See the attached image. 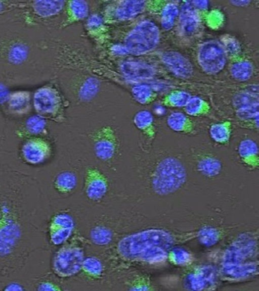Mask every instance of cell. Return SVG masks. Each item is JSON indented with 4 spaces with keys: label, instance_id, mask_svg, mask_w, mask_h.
Listing matches in <instances>:
<instances>
[{
    "label": "cell",
    "instance_id": "obj_1",
    "mask_svg": "<svg viewBox=\"0 0 259 291\" xmlns=\"http://www.w3.org/2000/svg\"><path fill=\"white\" fill-rule=\"evenodd\" d=\"M0 180V276L20 269L32 250L34 205L27 200L22 184Z\"/></svg>",
    "mask_w": 259,
    "mask_h": 291
},
{
    "label": "cell",
    "instance_id": "obj_2",
    "mask_svg": "<svg viewBox=\"0 0 259 291\" xmlns=\"http://www.w3.org/2000/svg\"><path fill=\"white\" fill-rule=\"evenodd\" d=\"M39 48L27 28L0 26V70L10 78L34 79Z\"/></svg>",
    "mask_w": 259,
    "mask_h": 291
},
{
    "label": "cell",
    "instance_id": "obj_3",
    "mask_svg": "<svg viewBox=\"0 0 259 291\" xmlns=\"http://www.w3.org/2000/svg\"><path fill=\"white\" fill-rule=\"evenodd\" d=\"M151 184L158 194L165 195L176 191L185 182V165L179 158L167 155L159 158L153 165Z\"/></svg>",
    "mask_w": 259,
    "mask_h": 291
},
{
    "label": "cell",
    "instance_id": "obj_4",
    "mask_svg": "<svg viewBox=\"0 0 259 291\" xmlns=\"http://www.w3.org/2000/svg\"><path fill=\"white\" fill-rule=\"evenodd\" d=\"M32 100L37 115L56 122L64 121V100L56 87L51 84L40 87L34 92Z\"/></svg>",
    "mask_w": 259,
    "mask_h": 291
},
{
    "label": "cell",
    "instance_id": "obj_5",
    "mask_svg": "<svg viewBox=\"0 0 259 291\" xmlns=\"http://www.w3.org/2000/svg\"><path fill=\"white\" fill-rule=\"evenodd\" d=\"M159 30L153 22L145 20L128 33L124 47L128 53L135 55L146 54L153 50L159 40Z\"/></svg>",
    "mask_w": 259,
    "mask_h": 291
},
{
    "label": "cell",
    "instance_id": "obj_6",
    "mask_svg": "<svg viewBox=\"0 0 259 291\" xmlns=\"http://www.w3.org/2000/svg\"><path fill=\"white\" fill-rule=\"evenodd\" d=\"M84 259L82 250L75 246H64L55 253L52 262L54 273L61 278H68L81 271Z\"/></svg>",
    "mask_w": 259,
    "mask_h": 291
},
{
    "label": "cell",
    "instance_id": "obj_7",
    "mask_svg": "<svg viewBox=\"0 0 259 291\" xmlns=\"http://www.w3.org/2000/svg\"><path fill=\"white\" fill-rule=\"evenodd\" d=\"M93 149L96 157L104 162L113 160L118 153L119 141L113 127L104 125L91 135Z\"/></svg>",
    "mask_w": 259,
    "mask_h": 291
},
{
    "label": "cell",
    "instance_id": "obj_8",
    "mask_svg": "<svg viewBox=\"0 0 259 291\" xmlns=\"http://www.w3.org/2000/svg\"><path fill=\"white\" fill-rule=\"evenodd\" d=\"M198 60L207 73L216 74L221 71L226 63V54L221 44L214 41L204 43L200 47Z\"/></svg>",
    "mask_w": 259,
    "mask_h": 291
},
{
    "label": "cell",
    "instance_id": "obj_9",
    "mask_svg": "<svg viewBox=\"0 0 259 291\" xmlns=\"http://www.w3.org/2000/svg\"><path fill=\"white\" fill-rule=\"evenodd\" d=\"M20 153L25 162L29 165H36L44 163L51 157L52 149L47 140L34 137L24 142Z\"/></svg>",
    "mask_w": 259,
    "mask_h": 291
},
{
    "label": "cell",
    "instance_id": "obj_10",
    "mask_svg": "<svg viewBox=\"0 0 259 291\" xmlns=\"http://www.w3.org/2000/svg\"><path fill=\"white\" fill-rule=\"evenodd\" d=\"M83 189L88 199L93 202L103 199L109 189V182L106 175L99 169L90 167L85 171Z\"/></svg>",
    "mask_w": 259,
    "mask_h": 291
},
{
    "label": "cell",
    "instance_id": "obj_11",
    "mask_svg": "<svg viewBox=\"0 0 259 291\" xmlns=\"http://www.w3.org/2000/svg\"><path fill=\"white\" fill-rule=\"evenodd\" d=\"M62 1H27L24 10L34 18L44 20L53 17L61 13L65 6Z\"/></svg>",
    "mask_w": 259,
    "mask_h": 291
},
{
    "label": "cell",
    "instance_id": "obj_12",
    "mask_svg": "<svg viewBox=\"0 0 259 291\" xmlns=\"http://www.w3.org/2000/svg\"><path fill=\"white\" fill-rule=\"evenodd\" d=\"M5 104L7 111L12 115H26L31 109V93L27 90H17L10 92Z\"/></svg>",
    "mask_w": 259,
    "mask_h": 291
},
{
    "label": "cell",
    "instance_id": "obj_13",
    "mask_svg": "<svg viewBox=\"0 0 259 291\" xmlns=\"http://www.w3.org/2000/svg\"><path fill=\"white\" fill-rule=\"evenodd\" d=\"M162 60L164 65L175 75L182 77H190L193 72L190 62L179 53L168 51L162 55Z\"/></svg>",
    "mask_w": 259,
    "mask_h": 291
},
{
    "label": "cell",
    "instance_id": "obj_14",
    "mask_svg": "<svg viewBox=\"0 0 259 291\" xmlns=\"http://www.w3.org/2000/svg\"><path fill=\"white\" fill-rule=\"evenodd\" d=\"M146 2L142 1H120L111 9L114 20H126L136 17L144 10Z\"/></svg>",
    "mask_w": 259,
    "mask_h": 291
},
{
    "label": "cell",
    "instance_id": "obj_15",
    "mask_svg": "<svg viewBox=\"0 0 259 291\" xmlns=\"http://www.w3.org/2000/svg\"><path fill=\"white\" fill-rule=\"evenodd\" d=\"M120 69L125 76L134 80L149 79L155 74V70L152 66L139 61L125 62L121 64Z\"/></svg>",
    "mask_w": 259,
    "mask_h": 291
},
{
    "label": "cell",
    "instance_id": "obj_16",
    "mask_svg": "<svg viewBox=\"0 0 259 291\" xmlns=\"http://www.w3.org/2000/svg\"><path fill=\"white\" fill-rule=\"evenodd\" d=\"M195 164L197 170L208 177L215 176L219 174L222 169L221 160L210 153H201L197 155Z\"/></svg>",
    "mask_w": 259,
    "mask_h": 291
},
{
    "label": "cell",
    "instance_id": "obj_17",
    "mask_svg": "<svg viewBox=\"0 0 259 291\" xmlns=\"http://www.w3.org/2000/svg\"><path fill=\"white\" fill-rule=\"evenodd\" d=\"M198 15L192 2H185L182 5L180 14V24L183 33L191 35L198 27Z\"/></svg>",
    "mask_w": 259,
    "mask_h": 291
},
{
    "label": "cell",
    "instance_id": "obj_18",
    "mask_svg": "<svg viewBox=\"0 0 259 291\" xmlns=\"http://www.w3.org/2000/svg\"><path fill=\"white\" fill-rule=\"evenodd\" d=\"M238 154L241 162L247 167L256 168L258 166V150L256 143L250 138H245L239 142Z\"/></svg>",
    "mask_w": 259,
    "mask_h": 291
},
{
    "label": "cell",
    "instance_id": "obj_19",
    "mask_svg": "<svg viewBox=\"0 0 259 291\" xmlns=\"http://www.w3.org/2000/svg\"><path fill=\"white\" fill-rule=\"evenodd\" d=\"M134 125L146 137L152 139L155 135L154 117L150 111L142 110L137 112L133 118Z\"/></svg>",
    "mask_w": 259,
    "mask_h": 291
},
{
    "label": "cell",
    "instance_id": "obj_20",
    "mask_svg": "<svg viewBox=\"0 0 259 291\" xmlns=\"http://www.w3.org/2000/svg\"><path fill=\"white\" fill-rule=\"evenodd\" d=\"M166 124L171 130L180 133H191L194 127L192 121L183 113L174 112L167 117Z\"/></svg>",
    "mask_w": 259,
    "mask_h": 291
},
{
    "label": "cell",
    "instance_id": "obj_21",
    "mask_svg": "<svg viewBox=\"0 0 259 291\" xmlns=\"http://www.w3.org/2000/svg\"><path fill=\"white\" fill-rule=\"evenodd\" d=\"M77 178L76 174L70 171H64L58 174L54 181L55 189L59 193L67 195L71 193L76 188Z\"/></svg>",
    "mask_w": 259,
    "mask_h": 291
},
{
    "label": "cell",
    "instance_id": "obj_22",
    "mask_svg": "<svg viewBox=\"0 0 259 291\" xmlns=\"http://www.w3.org/2000/svg\"><path fill=\"white\" fill-rule=\"evenodd\" d=\"M231 132V123L228 121L214 123L209 129L211 138L216 143L222 145L227 144L229 142Z\"/></svg>",
    "mask_w": 259,
    "mask_h": 291
},
{
    "label": "cell",
    "instance_id": "obj_23",
    "mask_svg": "<svg viewBox=\"0 0 259 291\" xmlns=\"http://www.w3.org/2000/svg\"><path fill=\"white\" fill-rule=\"evenodd\" d=\"M100 82L94 77H89L81 82L77 89V96L82 102H89L98 94Z\"/></svg>",
    "mask_w": 259,
    "mask_h": 291
},
{
    "label": "cell",
    "instance_id": "obj_24",
    "mask_svg": "<svg viewBox=\"0 0 259 291\" xmlns=\"http://www.w3.org/2000/svg\"><path fill=\"white\" fill-rule=\"evenodd\" d=\"M258 104L240 108L237 109L238 118L245 123L248 128L258 129Z\"/></svg>",
    "mask_w": 259,
    "mask_h": 291
},
{
    "label": "cell",
    "instance_id": "obj_25",
    "mask_svg": "<svg viewBox=\"0 0 259 291\" xmlns=\"http://www.w3.org/2000/svg\"><path fill=\"white\" fill-rule=\"evenodd\" d=\"M134 99L141 105L148 104L153 100L155 92L152 86L146 83L135 84L131 89Z\"/></svg>",
    "mask_w": 259,
    "mask_h": 291
},
{
    "label": "cell",
    "instance_id": "obj_26",
    "mask_svg": "<svg viewBox=\"0 0 259 291\" xmlns=\"http://www.w3.org/2000/svg\"><path fill=\"white\" fill-rule=\"evenodd\" d=\"M81 270L88 277L98 279L103 274V266L98 259L94 257H89L84 259Z\"/></svg>",
    "mask_w": 259,
    "mask_h": 291
},
{
    "label": "cell",
    "instance_id": "obj_27",
    "mask_svg": "<svg viewBox=\"0 0 259 291\" xmlns=\"http://www.w3.org/2000/svg\"><path fill=\"white\" fill-rule=\"evenodd\" d=\"M68 8L71 21L81 20L88 15L89 8L88 3L85 1H70L68 5Z\"/></svg>",
    "mask_w": 259,
    "mask_h": 291
},
{
    "label": "cell",
    "instance_id": "obj_28",
    "mask_svg": "<svg viewBox=\"0 0 259 291\" xmlns=\"http://www.w3.org/2000/svg\"><path fill=\"white\" fill-rule=\"evenodd\" d=\"M231 72L236 79L244 81L251 77L253 73V68L250 62L241 61L235 62L232 65Z\"/></svg>",
    "mask_w": 259,
    "mask_h": 291
},
{
    "label": "cell",
    "instance_id": "obj_29",
    "mask_svg": "<svg viewBox=\"0 0 259 291\" xmlns=\"http://www.w3.org/2000/svg\"><path fill=\"white\" fill-rule=\"evenodd\" d=\"M179 14V9L174 4L169 3L163 8L161 13V23L165 30L171 29Z\"/></svg>",
    "mask_w": 259,
    "mask_h": 291
},
{
    "label": "cell",
    "instance_id": "obj_30",
    "mask_svg": "<svg viewBox=\"0 0 259 291\" xmlns=\"http://www.w3.org/2000/svg\"><path fill=\"white\" fill-rule=\"evenodd\" d=\"M49 238L52 244L59 246L65 243L71 236L73 228L54 227L49 228Z\"/></svg>",
    "mask_w": 259,
    "mask_h": 291
},
{
    "label": "cell",
    "instance_id": "obj_31",
    "mask_svg": "<svg viewBox=\"0 0 259 291\" xmlns=\"http://www.w3.org/2000/svg\"><path fill=\"white\" fill-rule=\"evenodd\" d=\"M90 237L95 244L103 246L109 244L112 240L111 231L105 227L97 226L92 229Z\"/></svg>",
    "mask_w": 259,
    "mask_h": 291
},
{
    "label": "cell",
    "instance_id": "obj_32",
    "mask_svg": "<svg viewBox=\"0 0 259 291\" xmlns=\"http://www.w3.org/2000/svg\"><path fill=\"white\" fill-rule=\"evenodd\" d=\"M184 107L185 112L192 116L202 114L207 110V106L205 102L197 96L191 97Z\"/></svg>",
    "mask_w": 259,
    "mask_h": 291
},
{
    "label": "cell",
    "instance_id": "obj_33",
    "mask_svg": "<svg viewBox=\"0 0 259 291\" xmlns=\"http://www.w3.org/2000/svg\"><path fill=\"white\" fill-rule=\"evenodd\" d=\"M190 94L184 91H174L170 92L165 98V103L174 107H185L190 99Z\"/></svg>",
    "mask_w": 259,
    "mask_h": 291
},
{
    "label": "cell",
    "instance_id": "obj_34",
    "mask_svg": "<svg viewBox=\"0 0 259 291\" xmlns=\"http://www.w3.org/2000/svg\"><path fill=\"white\" fill-rule=\"evenodd\" d=\"M25 126L26 129L30 134H41L46 129V119L38 115L32 116L26 120Z\"/></svg>",
    "mask_w": 259,
    "mask_h": 291
},
{
    "label": "cell",
    "instance_id": "obj_35",
    "mask_svg": "<svg viewBox=\"0 0 259 291\" xmlns=\"http://www.w3.org/2000/svg\"><path fill=\"white\" fill-rule=\"evenodd\" d=\"M75 223L73 217L68 213H59L52 218L49 227H62L74 229Z\"/></svg>",
    "mask_w": 259,
    "mask_h": 291
},
{
    "label": "cell",
    "instance_id": "obj_36",
    "mask_svg": "<svg viewBox=\"0 0 259 291\" xmlns=\"http://www.w3.org/2000/svg\"><path fill=\"white\" fill-rule=\"evenodd\" d=\"M27 1H0V15L16 10H22L26 6Z\"/></svg>",
    "mask_w": 259,
    "mask_h": 291
},
{
    "label": "cell",
    "instance_id": "obj_37",
    "mask_svg": "<svg viewBox=\"0 0 259 291\" xmlns=\"http://www.w3.org/2000/svg\"><path fill=\"white\" fill-rule=\"evenodd\" d=\"M38 290H59L61 288L56 284L50 281H42L39 283L37 286Z\"/></svg>",
    "mask_w": 259,
    "mask_h": 291
},
{
    "label": "cell",
    "instance_id": "obj_38",
    "mask_svg": "<svg viewBox=\"0 0 259 291\" xmlns=\"http://www.w3.org/2000/svg\"><path fill=\"white\" fill-rule=\"evenodd\" d=\"M10 92L8 86L4 82L0 80V106L5 104Z\"/></svg>",
    "mask_w": 259,
    "mask_h": 291
},
{
    "label": "cell",
    "instance_id": "obj_39",
    "mask_svg": "<svg viewBox=\"0 0 259 291\" xmlns=\"http://www.w3.org/2000/svg\"><path fill=\"white\" fill-rule=\"evenodd\" d=\"M6 290H24L23 287L22 285L18 283L12 282L8 284L6 286L4 289Z\"/></svg>",
    "mask_w": 259,
    "mask_h": 291
},
{
    "label": "cell",
    "instance_id": "obj_40",
    "mask_svg": "<svg viewBox=\"0 0 259 291\" xmlns=\"http://www.w3.org/2000/svg\"><path fill=\"white\" fill-rule=\"evenodd\" d=\"M192 3L194 7H196L200 9H204L207 8L208 5V2L205 1H192Z\"/></svg>",
    "mask_w": 259,
    "mask_h": 291
},
{
    "label": "cell",
    "instance_id": "obj_41",
    "mask_svg": "<svg viewBox=\"0 0 259 291\" xmlns=\"http://www.w3.org/2000/svg\"><path fill=\"white\" fill-rule=\"evenodd\" d=\"M249 1H233L231 3L237 6H243L248 5L249 3Z\"/></svg>",
    "mask_w": 259,
    "mask_h": 291
}]
</instances>
